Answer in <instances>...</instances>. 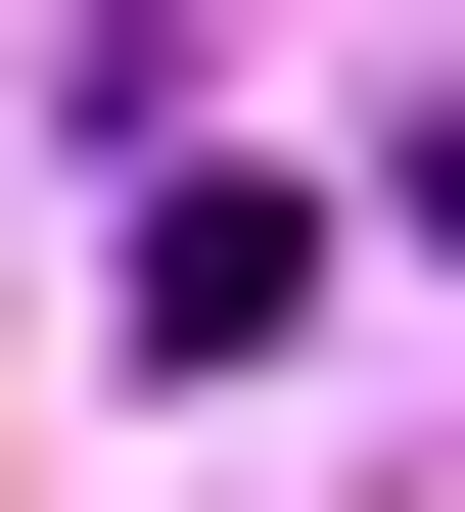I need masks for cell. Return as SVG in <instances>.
Wrapping results in <instances>:
<instances>
[{"mask_svg": "<svg viewBox=\"0 0 465 512\" xmlns=\"http://www.w3.org/2000/svg\"><path fill=\"white\" fill-rule=\"evenodd\" d=\"M326 326V187H140V373H279Z\"/></svg>", "mask_w": 465, "mask_h": 512, "instance_id": "6da1fadb", "label": "cell"}]
</instances>
